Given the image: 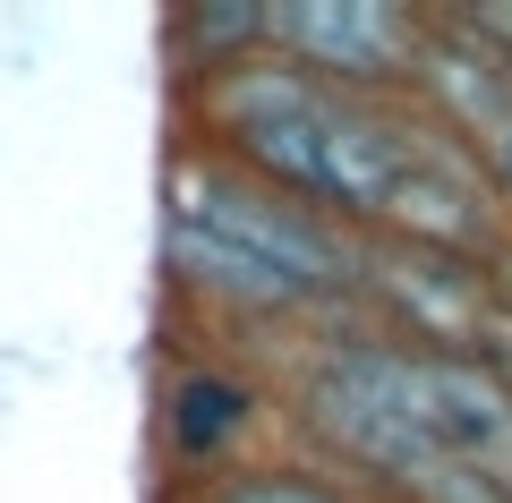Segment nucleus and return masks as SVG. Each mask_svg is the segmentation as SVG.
Wrapping results in <instances>:
<instances>
[{"mask_svg": "<svg viewBox=\"0 0 512 503\" xmlns=\"http://www.w3.org/2000/svg\"><path fill=\"white\" fill-rule=\"evenodd\" d=\"M163 214H188V222H205V231H222L231 248H248L265 273H282V282H291L299 299H316V307L350 299V231H333L325 214L274 197L265 180L231 171V162L205 154V145H180V137H171Z\"/></svg>", "mask_w": 512, "mask_h": 503, "instance_id": "nucleus-1", "label": "nucleus"}, {"mask_svg": "<svg viewBox=\"0 0 512 503\" xmlns=\"http://www.w3.org/2000/svg\"><path fill=\"white\" fill-rule=\"evenodd\" d=\"M265 435H274V384L248 359L205 350V359L154 367V469H163V495L256 461Z\"/></svg>", "mask_w": 512, "mask_h": 503, "instance_id": "nucleus-2", "label": "nucleus"}, {"mask_svg": "<svg viewBox=\"0 0 512 503\" xmlns=\"http://www.w3.org/2000/svg\"><path fill=\"white\" fill-rule=\"evenodd\" d=\"M419 26L410 0H265V52L350 103H402Z\"/></svg>", "mask_w": 512, "mask_h": 503, "instance_id": "nucleus-3", "label": "nucleus"}, {"mask_svg": "<svg viewBox=\"0 0 512 503\" xmlns=\"http://www.w3.org/2000/svg\"><path fill=\"white\" fill-rule=\"evenodd\" d=\"M350 307L419 359H470L478 324H487V273H478V256L350 239Z\"/></svg>", "mask_w": 512, "mask_h": 503, "instance_id": "nucleus-4", "label": "nucleus"}, {"mask_svg": "<svg viewBox=\"0 0 512 503\" xmlns=\"http://www.w3.org/2000/svg\"><path fill=\"white\" fill-rule=\"evenodd\" d=\"M367 239H402V248H436V256H487L504 239V205H495L470 145H453L444 128H427L410 111V154L393 171V188H384V214Z\"/></svg>", "mask_w": 512, "mask_h": 503, "instance_id": "nucleus-5", "label": "nucleus"}, {"mask_svg": "<svg viewBox=\"0 0 512 503\" xmlns=\"http://www.w3.org/2000/svg\"><path fill=\"white\" fill-rule=\"evenodd\" d=\"M265 52V0H180L163 9V69L171 94L205 86V77L239 69V60Z\"/></svg>", "mask_w": 512, "mask_h": 503, "instance_id": "nucleus-6", "label": "nucleus"}, {"mask_svg": "<svg viewBox=\"0 0 512 503\" xmlns=\"http://www.w3.org/2000/svg\"><path fill=\"white\" fill-rule=\"evenodd\" d=\"M154 503H367L359 486H342L333 469H316V461H274V452H256V461H239V469H222V478H205V486H154Z\"/></svg>", "mask_w": 512, "mask_h": 503, "instance_id": "nucleus-7", "label": "nucleus"}, {"mask_svg": "<svg viewBox=\"0 0 512 503\" xmlns=\"http://www.w3.org/2000/svg\"><path fill=\"white\" fill-rule=\"evenodd\" d=\"M444 18H453L461 35H470L478 52L512 77V0H444Z\"/></svg>", "mask_w": 512, "mask_h": 503, "instance_id": "nucleus-8", "label": "nucleus"}, {"mask_svg": "<svg viewBox=\"0 0 512 503\" xmlns=\"http://www.w3.org/2000/svg\"><path fill=\"white\" fill-rule=\"evenodd\" d=\"M478 171H487V188H495V205H504V214H512V120L495 128L487 145H478Z\"/></svg>", "mask_w": 512, "mask_h": 503, "instance_id": "nucleus-9", "label": "nucleus"}, {"mask_svg": "<svg viewBox=\"0 0 512 503\" xmlns=\"http://www.w3.org/2000/svg\"><path fill=\"white\" fill-rule=\"evenodd\" d=\"M0 435H9V393H0Z\"/></svg>", "mask_w": 512, "mask_h": 503, "instance_id": "nucleus-10", "label": "nucleus"}]
</instances>
